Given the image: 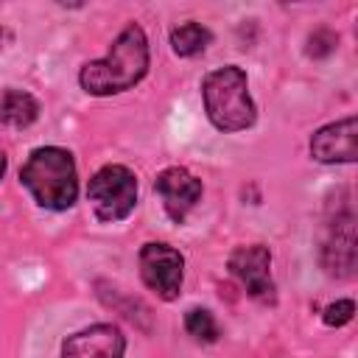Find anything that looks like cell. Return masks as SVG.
I'll use <instances>...</instances> for the list:
<instances>
[{
    "instance_id": "obj_1",
    "label": "cell",
    "mask_w": 358,
    "mask_h": 358,
    "mask_svg": "<svg viewBox=\"0 0 358 358\" xmlns=\"http://www.w3.org/2000/svg\"><path fill=\"white\" fill-rule=\"evenodd\" d=\"M151 64V50H148V36L143 25L129 22L115 42L109 45V53L103 59L87 62L78 70V84L87 95L106 98V95H120L126 90H134Z\"/></svg>"
},
{
    "instance_id": "obj_2",
    "label": "cell",
    "mask_w": 358,
    "mask_h": 358,
    "mask_svg": "<svg viewBox=\"0 0 358 358\" xmlns=\"http://www.w3.org/2000/svg\"><path fill=\"white\" fill-rule=\"evenodd\" d=\"M20 185L42 210L64 213L78 199V168L67 148L39 145L20 168Z\"/></svg>"
},
{
    "instance_id": "obj_3",
    "label": "cell",
    "mask_w": 358,
    "mask_h": 358,
    "mask_svg": "<svg viewBox=\"0 0 358 358\" xmlns=\"http://www.w3.org/2000/svg\"><path fill=\"white\" fill-rule=\"evenodd\" d=\"M201 101L207 120L227 134L246 131L257 120V106L249 92L246 70L238 64H224L201 78Z\"/></svg>"
},
{
    "instance_id": "obj_4",
    "label": "cell",
    "mask_w": 358,
    "mask_h": 358,
    "mask_svg": "<svg viewBox=\"0 0 358 358\" xmlns=\"http://www.w3.org/2000/svg\"><path fill=\"white\" fill-rule=\"evenodd\" d=\"M87 199L95 210V218L103 224H117L129 218L137 207V176L126 165H103L90 176Z\"/></svg>"
},
{
    "instance_id": "obj_5",
    "label": "cell",
    "mask_w": 358,
    "mask_h": 358,
    "mask_svg": "<svg viewBox=\"0 0 358 358\" xmlns=\"http://www.w3.org/2000/svg\"><path fill=\"white\" fill-rule=\"evenodd\" d=\"M319 260L330 277L350 280L355 274V210L350 199H344L338 207H330L322 229Z\"/></svg>"
},
{
    "instance_id": "obj_6",
    "label": "cell",
    "mask_w": 358,
    "mask_h": 358,
    "mask_svg": "<svg viewBox=\"0 0 358 358\" xmlns=\"http://www.w3.org/2000/svg\"><path fill=\"white\" fill-rule=\"evenodd\" d=\"M137 263L148 291H154L162 302L179 299L182 282H185V255L176 246L162 241H148L140 246Z\"/></svg>"
},
{
    "instance_id": "obj_7",
    "label": "cell",
    "mask_w": 358,
    "mask_h": 358,
    "mask_svg": "<svg viewBox=\"0 0 358 358\" xmlns=\"http://www.w3.org/2000/svg\"><path fill=\"white\" fill-rule=\"evenodd\" d=\"M227 268L255 302H260V305L277 302V285L271 277V249L268 246H263V243L235 246L227 257Z\"/></svg>"
},
{
    "instance_id": "obj_8",
    "label": "cell",
    "mask_w": 358,
    "mask_h": 358,
    "mask_svg": "<svg viewBox=\"0 0 358 358\" xmlns=\"http://www.w3.org/2000/svg\"><path fill=\"white\" fill-rule=\"evenodd\" d=\"M154 193L162 199V207L173 224H182L190 210L201 201L204 185L185 165H168L154 176Z\"/></svg>"
},
{
    "instance_id": "obj_9",
    "label": "cell",
    "mask_w": 358,
    "mask_h": 358,
    "mask_svg": "<svg viewBox=\"0 0 358 358\" xmlns=\"http://www.w3.org/2000/svg\"><path fill=\"white\" fill-rule=\"evenodd\" d=\"M310 157L322 165H350L358 159V120L347 115L341 120L324 123L310 137Z\"/></svg>"
},
{
    "instance_id": "obj_10",
    "label": "cell",
    "mask_w": 358,
    "mask_h": 358,
    "mask_svg": "<svg viewBox=\"0 0 358 358\" xmlns=\"http://www.w3.org/2000/svg\"><path fill=\"white\" fill-rule=\"evenodd\" d=\"M126 336L112 322H98L62 341V358H123Z\"/></svg>"
},
{
    "instance_id": "obj_11",
    "label": "cell",
    "mask_w": 358,
    "mask_h": 358,
    "mask_svg": "<svg viewBox=\"0 0 358 358\" xmlns=\"http://www.w3.org/2000/svg\"><path fill=\"white\" fill-rule=\"evenodd\" d=\"M42 103L20 87H6L0 92V123L11 126V129H28L39 120Z\"/></svg>"
},
{
    "instance_id": "obj_12",
    "label": "cell",
    "mask_w": 358,
    "mask_h": 358,
    "mask_svg": "<svg viewBox=\"0 0 358 358\" xmlns=\"http://www.w3.org/2000/svg\"><path fill=\"white\" fill-rule=\"evenodd\" d=\"M168 42H171V50L179 56V59H193L199 53H204L213 42V31L196 20H187V22H179L176 28H171L168 34Z\"/></svg>"
},
{
    "instance_id": "obj_13",
    "label": "cell",
    "mask_w": 358,
    "mask_h": 358,
    "mask_svg": "<svg viewBox=\"0 0 358 358\" xmlns=\"http://www.w3.org/2000/svg\"><path fill=\"white\" fill-rule=\"evenodd\" d=\"M185 330L199 344H215L221 338V327H218L213 310H207V308H190V310H185Z\"/></svg>"
},
{
    "instance_id": "obj_14",
    "label": "cell",
    "mask_w": 358,
    "mask_h": 358,
    "mask_svg": "<svg viewBox=\"0 0 358 358\" xmlns=\"http://www.w3.org/2000/svg\"><path fill=\"white\" fill-rule=\"evenodd\" d=\"M352 316H355V302L352 299H336L322 310V322L327 327H344V324L352 322Z\"/></svg>"
},
{
    "instance_id": "obj_15",
    "label": "cell",
    "mask_w": 358,
    "mask_h": 358,
    "mask_svg": "<svg viewBox=\"0 0 358 358\" xmlns=\"http://www.w3.org/2000/svg\"><path fill=\"white\" fill-rule=\"evenodd\" d=\"M336 45H338V36L333 31H327V28H319V31H313L308 36V56L324 59V56H330L336 50Z\"/></svg>"
},
{
    "instance_id": "obj_16",
    "label": "cell",
    "mask_w": 358,
    "mask_h": 358,
    "mask_svg": "<svg viewBox=\"0 0 358 358\" xmlns=\"http://www.w3.org/2000/svg\"><path fill=\"white\" fill-rule=\"evenodd\" d=\"M6 168H8V159H6V154L0 151V182H3V176H6Z\"/></svg>"
}]
</instances>
